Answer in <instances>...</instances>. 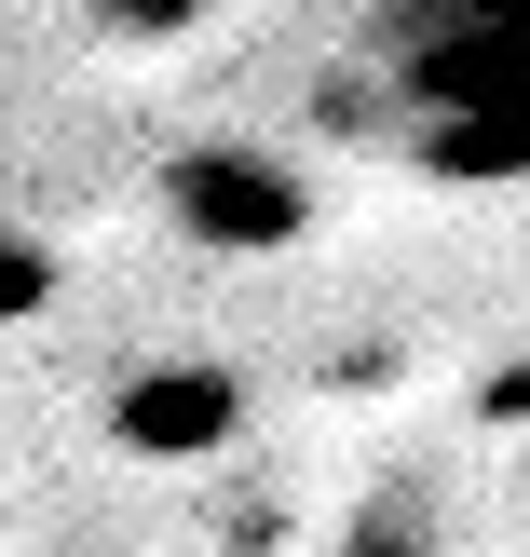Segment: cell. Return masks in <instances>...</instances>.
Segmentation results:
<instances>
[{
  "instance_id": "obj_1",
  "label": "cell",
  "mask_w": 530,
  "mask_h": 557,
  "mask_svg": "<svg viewBox=\"0 0 530 557\" xmlns=\"http://www.w3.org/2000/svg\"><path fill=\"white\" fill-rule=\"evenodd\" d=\"M313 123L435 190H517L530 177V0H368L341 69L313 82Z\"/></svg>"
},
{
  "instance_id": "obj_2",
  "label": "cell",
  "mask_w": 530,
  "mask_h": 557,
  "mask_svg": "<svg viewBox=\"0 0 530 557\" xmlns=\"http://www.w3.org/2000/svg\"><path fill=\"white\" fill-rule=\"evenodd\" d=\"M163 205H177V232H190V245H232V259H272V245H299L313 190H299V163H272V150H177Z\"/></svg>"
},
{
  "instance_id": "obj_3",
  "label": "cell",
  "mask_w": 530,
  "mask_h": 557,
  "mask_svg": "<svg viewBox=\"0 0 530 557\" xmlns=\"http://www.w3.org/2000/svg\"><path fill=\"white\" fill-rule=\"evenodd\" d=\"M232 422H245V395H232L218 368H190V381H150V395H123V435H136V449H163V462H177V449H218Z\"/></svg>"
},
{
  "instance_id": "obj_4",
  "label": "cell",
  "mask_w": 530,
  "mask_h": 557,
  "mask_svg": "<svg viewBox=\"0 0 530 557\" xmlns=\"http://www.w3.org/2000/svg\"><path fill=\"white\" fill-rule=\"evenodd\" d=\"M109 14H123V27H163V14H190V0H109Z\"/></svg>"
}]
</instances>
